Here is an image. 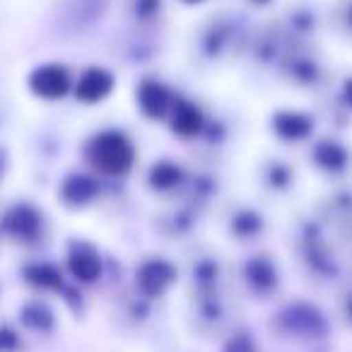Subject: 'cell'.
I'll return each instance as SVG.
<instances>
[{"label": "cell", "mask_w": 352, "mask_h": 352, "mask_svg": "<svg viewBox=\"0 0 352 352\" xmlns=\"http://www.w3.org/2000/svg\"><path fill=\"white\" fill-rule=\"evenodd\" d=\"M87 160L102 174L118 176L131 171L135 150L121 131H102L87 142Z\"/></svg>", "instance_id": "cell-1"}, {"label": "cell", "mask_w": 352, "mask_h": 352, "mask_svg": "<svg viewBox=\"0 0 352 352\" xmlns=\"http://www.w3.org/2000/svg\"><path fill=\"white\" fill-rule=\"evenodd\" d=\"M275 328L283 336L294 340H321L328 336V318L316 304L309 302H292L283 307L275 316Z\"/></svg>", "instance_id": "cell-2"}, {"label": "cell", "mask_w": 352, "mask_h": 352, "mask_svg": "<svg viewBox=\"0 0 352 352\" xmlns=\"http://www.w3.org/2000/svg\"><path fill=\"white\" fill-rule=\"evenodd\" d=\"M176 283V268L166 258H147L135 270V287L142 297L157 299Z\"/></svg>", "instance_id": "cell-3"}, {"label": "cell", "mask_w": 352, "mask_h": 352, "mask_svg": "<svg viewBox=\"0 0 352 352\" xmlns=\"http://www.w3.org/2000/svg\"><path fill=\"white\" fill-rule=\"evenodd\" d=\"M27 85H30L32 94L56 102V99H63L70 92V73L65 65L46 63L32 70Z\"/></svg>", "instance_id": "cell-4"}, {"label": "cell", "mask_w": 352, "mask_h": 352, "mask_svg": "<svg viewBox=\"0 0 352 352\" xmlns=\"http://www.w3.org/2000/svg\"><path fill=\"white\" fill-rule=\"evenodd\" d=\"M135 102H138V107H140L142 116L152 118V121L166 118L171 107H174V97H171V92L160 80H142L140 87H138Z\"/></svg>", "instance_id": "cell-5"}, {"label": "cell", "mask_w": 352, "mask_h": 352, "mask_svg": "<svg viewBox=\"0 0 352 352\" xmlns=\"http://www.w3.org/2000/svg\"><path fill=\"white\" fill-rule=\"evenodd\" d=\"M3 230L17 241H34L41 234V215L36 208L17 203L3 217Z\"/></svg>", "instance_id": "cell-6"}, {"label": "cell", "mask_w": 352, "mask_h": 352, "mask_svg": "<svg viewBox=\"0 0 352 352\" xmlns=\"http://www.w3.org/2000/svg\"><path fill=\"white\" fill-rule=\"evenodd\" d=\"M68 273L73 275L78 283L92 285L102 275V258L94 251V246L85 244V241H73L68 249Z\"/></svg>", "instance_id": "cell-7"}, {"label": "cell", "mask_w": 352, "mask_h": 352, "mask_svg": "<svg viewBox=\"0 0 352 352\" xmlns=\"http://www.w3.org/2000/svg\"><path fill=\"white\" fill-rule=\"evenodd\" d=\"M113 85L116 80L107 68H87L75 85V97L82 104H99L111 94Z\"/></svg>", "instance_id": "cell-8"}, {"label": "cell", "mask_w": 352, "mask_h": 352, "mask_svg": "<svg viewBox=\"0 0 352 352\" xmlns=\"http://www.w3.org/2000/svg\"><path fill=\"white\" fill-rule=\"evenodd\" d=\"M244 283L258 297H268L270 292H275L278 287V270L275 263L265 256H254L251 261H246L244 265Z\"/></svg>", "instance_id": "cell-9"}, {"label": "cell", "mask_w": 352, "mask_h": 352, "mask_svg": "<svg viewBox=\"0 0 352 352\" xmlns=\"http://www.w3.org/2000/svg\"><path fill=\"white\" fill-rule=\"evenodd\" d=\"M203 113L188 99H174V107L169 111V126L179 138H196L203 131Z\"/></svg>", "instance_id": "cell-10"}, {"label": "cell", "mask_w": 352, "mask_h": 352, "mask_svg": "<svg viewBox=\"0 0 352 352\" xmlns=\"http://www.w3.org/2000/svg\"><path fill=\"white\" fill-rule=\"evenodd\" d=\"M97 182L89 174H70L65 176V182L60 184V201L70 208H82L97 196Z\"/></svg>", "instance_id": "cell-11"}, {"label": "cell", "mask_w": 352, "mask_h": 352, "mask_svg": "<svg viewBox=\"0 0 352 352\" xmlns=\"http://www.w3.org/2000/svg\"><path fill=\"white\" fill-rule=\"evenodd\" d=\"M311 128L314 121L302 111H278L273 116V131L283 140H304Z\"/></svg>", "instance_id": "cell-12"}, {"label": "cell", "mask_w": 352, "mask_h": 352, "mask_svg": "<svg viewBox=\"0 0 352 352\" xmlns=\"http://www.w3.org/2000/svg\"><path fill=\"white\" fill-rule=\"evenodd\" d=\"M20 323L32 333H51L56 328V314L44 302H27L20 309Z\"/></svg>", "instance_id": "cell-13"}, {"label": "cell", "mask_w": 352, "mask_h": 352, "mask_svg": "<svg viewBox=\"0 0 352 352\" xmlns=\"http://www.w3.org/2000/svg\"><path fill=\"white\" fill-rule=\"evenodd\" d=\"M25 280L36 289H60L63 287V273L51 263H32L25 268Z\"/></svg>", "instance_id": "cell-14"}, {"label": "cell", "mask_w": 352, "mask_h": 352, "mask_svg": "<svg viewBox=\"0 0 352 352\" xmlns=\"http://www.w3.org/2000/svg\"><path fill=\"white\" fill-rule=\"evenodd\" d=\"M182 179H184L182 166H176L174 162H160L150 171V186L155 191H171V188H176L182 184Z\"/></svg>", "instance_id": "cell-15"}, {"label": "cell", "mask_w": 352, "mask_h": 352, "mask_svg": "<svg viewBox=\"0 0 352 352\" xmlns=\"http://www.w3.org/2000/svg\"><path fill=\"white\" fill-rule=\"evenodd\" d=\"M314 162L326 171H340L347 162V155L338 142L323 140V142H318L316 150H314Z\"/></svg>", "instance_id": "cell-16"}, {"label": "cell", "mask_w": 352, "mask_h": 352, "mask_svg": "<svg viewBox=\"0 0 352 352\" xmlns=\"http://www.w3.org/2000/svg\"><path fill=\"white\" fill-rule=\"evenodd\" d=\"M261 227H263V222H261V217L254 210L236 212L234 220H232V232L236 236H254L261 232Z\"/></svg>", "instance_id": "cell-17"}, {"label": "cell", "mask_w": 352, "mask_h": 352, "mask_svg": "<svg viewBox=\"0 0 352 352\" xmlns=\"http://www.w3.org/2000/svg\"><path fill=\"white\" fill-rule=\"evenodd\" d=\"M222 352H258L254 336L246 331H236L234 336L227 338V342L222 345Z\"/></svg>", "instance_id": "cell-18"}, {"label": "cell", "mask_w": 352, "mask_h": 352, "mask_svg": "<svg viewBox=\"0 0 352 352\" xmlns=\"http://www.w3.org/2000/svg\"><path fill=\"white\" fill-rule=\"evenodd\" d=\"M22 347V338L8 323H0V352H17Z\"/></svg>", "instance_id": "cell-19"}, {"label": "cell", "mask_w": 352, "mask_h": 352, "mask_svg": "<svg viewBox=\"0 0 352 352\" xmlns=\"http://www.w3.org/2000/svg\"><path fill=\"white\" fill-rule=\"evenodd\" d=\"M160 8H162V0H135V3H133V12H135V17H140V20L157 17L160 15Z\"/></svg>", "instance_id": "cell-20"}, {"label": "cell", "mask_w": 352, "mask_h": 352, "mask_svg": "<svg viewBox=\"0 0 352 352\" xmlns=\"http://www.w3.org/2000/svg\"><path fill=\"white\" fill-rule=\"evenodd\" d=\"M345 22H347V27L352 30V3L347 6V10H345Z\"/></svg>", "instance_id": "cell-21"}, {"label": "cell", "mask_w": 352, "mask_h": 352, "mask_svg": "<svg viewBox=\"0 0 352 352\" xmlns=\"http://www.w3.org/2000/svg\"><path fill=\"white\" fill-rule=\"evenodd\" d=\"M345 92H347V102H352V80H350V82H347Z\"/></svg>", "instance_id": "cell-22"}, {"label": "cell", "mask_w": 352, "mask_h": 352, "mask_svg": "<svg viewBox=\"0 0 352 352\" xmlns=\"http://www.w3.org/2000/svg\"><path fill=\"white\" fill-rule=\"evenodd\" d=\"M182 3H186V6H198V3H203V0H182Z\"/></svg>", "instance_id": "cell-23"}, {"label": "cell", "mask_w": 352, "mask_h": 352, "mask_svg": "<svg viewBox=\"0 0 352 352\" xmlns=\"http://www.w3.org/2000/svg\"><path fill=\"white\" fill-rule=\"evenodd\" d=\"M347 316H350V321H352V299L347 302Z\"/></svg>", "instance_id": "cell-24"}, {"label": "cell", "mask_w": 352, "mask_h": 352, "mask_svg": "<svg viewBox=\"0 0 352 352\" xmlns=\"http://www.w3.org/2000/svg\"><path fill=\"white\" fill-rule=\"evenodd\" d=\"M254 3H258V6H265V3H268V0H254Z\"/></svg>", "instance_id": "cell-25"}]
</instances>
